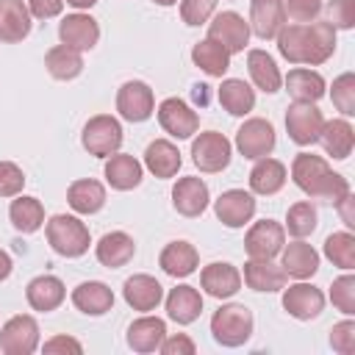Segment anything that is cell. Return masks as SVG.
I'll return each instance as SVG.
<instances>
[{"label": "cell", "mask_w": 355, "mask_h": 355, "mask_svg": "<svg viewBox=\"0 0 355 355\" xmlns=\"http://www.w3.org/2000/svg\"><path fill=\"white\" fill-rule=\"evenodd\" d=\"M80 144L94 158H108L122 147V125L111 114H97L83 125Z\"/></svg>", "instance_id": "5b68a950"}, {"label": "cell", "mask_w": 355, "mask_h": 355, "mask_svg": "<svg viewBox=\"0 0 355 355\" xmlns=\"http://www.w3.org/2000/svg\"><path fill=\"white\" fill-rule=\"evenodd\" d=\"M330 302L344 316H352L355 313V277L349 272L333 280V286H330Z\"/></svg>", "instance_id": "ee69618b"}, {"label": "cell", "mask_w": 355, "mask_h": 355, "mask_svg": "<svg viewBox=\"0 0 355 355\" xmlns=\"http://www.w3.org/2000/svg\"><path fill=\"white\" fill-rule=\"evenodd\" d=\"M283 8L294 22H313L322 11V0H283Z\"/></svg>", "instance_id": "681fc988"}, {"label": "cell", "mask_w": 355, "mask_h": 355, "mask_svg": "<svg viewBox=\"0 0 355 355\" xmlns=\"http://www.w3.org/2000/svg\"><path fill=\"white\" fill-rule=\"evenodd\" d=\"M280 255H283L280 266H283V272H286L288 277L308 280V277H313L316 269H319V252H316L311 244H305L302 239H297V241H291V244H283Z\"/></svg>", "instance_id": "44dd1931"}, {"label": "cell", "mask_w": 355, "mask_h": 355, "mask_svg": "<svg viewBox=\"0 0 355 355\" xmlns=\"http://www.w3.org/2000/svg\"><path fill=\"white\" fill-rule=\"evenodd\" d=\"M322 125H324V116L322 111L316 108V103H291L286 108V130H288V139L300 147H311L319 141V133H322Z\"/></svg>", "instance_id": "52a82bcc"}, {"label": "cell", "mask_w": 355, "mask_h": 355, "mask_svg": "<svg viewBox=\"0 0 355 355\" xmlns=\"http://www.w3.org/2000/svg\"><path fill=\"white\" fill-rule=\"evenodd\" d=\"M39 347V324L31 313H17L0 327V349L6 355H31Z\"/></svg>", "instance_id": "8fae6325"}, {"label": "cell", "mask_w": 355, "mask_h": 355, "mask_svg": "<svg viewBox=\"0 0 355 355\" xmlns=\"http://www.w3.org/2000/svg\"><path fill=\"white\" fill-rule=\"evenodd\" d=\"M116 111L128 122H144L155 111V94L144 80H125L116 92Z\"/></svg>", "instance_id": "7c38bea8"}, {"label": "cell", "mask_w": 355, "mask_h": 355, "mask_svg": "<svg viewBox=\"0 0 355 355\" xmlns=\"http://www.w3.org/2000/svg\"><path fill=\"white\" fill-rule=\"evenodd\" d=\"M216 97H219L222 108L230 116H247L255 108V92L241 78H225L219 92H216Z\"/></svg>", "instance_id": "8d00e7d4"}, {"label": "cell", "mask_w": 355, "mask_h": 355, "mask_svg": "<svg viewBox=\"0 0 355 355\" xmlns=\"http://www.w3.org/2000/svg\"><path fill=\"white\" fill-rule=\"evenodd\" d=\"M44 67L55 80H72L83 72V55L67 44H55L44 55Z\"/></svg>", "instance_id": "ab89813d"}, {"label": "cell", "mask_w": 355, "mask_h": 355, "mask_svg": "<svg viewBox=\"0 0 355 355\" xmlns=\"http://www.w3.org/2000/svg\"><path fill=\"white\" fill-rule=\"evenodd\" d=\"M324 258L333 261V266H338L344 272L355 269V236L349 230L330 233L324 239Z\"/></svg>", "instance_id": "60d3db41"}, {"label": "cell", "mask_w": 355, "mask_h": 355, "mask_svg": "<svg viewBox=\"0 0 355 355\" xmlns=\"http://www.w3.org/2000/svg\"><path fill=\"white\" fill-rule=\"evenodd\" d=\"M64 3L72 6V8H80V11H83V8H92L97 0H64Z\"/></svg>", "instance_id": "9f6ffc18"}, {"label": "cell", "mask_w": 355, "mask_h": 355, "mask_svg": "<svg viewBox=\"0 0 355 355\" xmlns=\"http://www.w3.org/2000/svg\"><path fill=\"white\" fill-rule=\"evenodd\" d=\"M153 3H155V6H175L178 0H153Z\"/></svg>", "instance_id": "6f0895ef"}, {"label": "cell", "mask_w": 355, "mask_h": 355, "mask_svg": "<svg viewBox=\"0 0 355 355\" xmlns=\"http://www.w3.org/2000/svg\"><path fill=\"white\" fill-rule=\"evenodd\" d=\"M200 263V252L194 244L189 241H169L161 255H158V266L169 275V277H189Z\"/></svg>", "instance_id": "4316f807"}, {"label": "cell", "mask_w": 355, "mask_h": 355, "mask_svg": "<svg viewBox=\"0 0 355 355\" xmlns=\"http://www.w3.org/2000/svg\"><path fill=\"white\" fill-rule=\"evenodd\" d=\"M319 144L324 147V153L336 161H344L352 155V147H355V128L347 122V119H330L322 125V133H319Z\"/></svg>", "instance_id": "1f68e13d"}, {"label": "cell", "mask_w": 355, "mask_h": 355, "mask_svg": "<svg viewBox=\"0 0 355 355\" xmlns=\"http://www.w3.org/2000/svg\"><path fill=\"white\" fill-rule=\"evenodd\" d=\"M103 172H105V180H108L111 189L130 191V189H136L141 183L144 166L133 155H128V153H114V155L105 158V169Z\"/></svg>", "instance_id": "484cf974"}, {"label": "cell", "mask_w": 355, "mask_h": 355, "mask_svg": "<svg viewBox=\"0 0 355 355\" xmlns=\"http://www.w3.org/2000/svg\"><path fill=\"white\" fill-rule=\"evenodd\" d=\"M122 297L133 311H155L164 300V286L153 275H130L122 286Z\"/></svg>", "instance_id": "d6986e66"}, {"label": "cell", "mask_w": 355, "mask_h": 355, "mask_svg": "<svg viewBox=\"0 0 355 355\" xmlns=\"http://www.w3.org/2000/svg\"><path fill=\"white\" fill-rule=\"evenodd\" d=\"M275 39L280 55L288 64L319 67L336 53V28L330 22H286Z\"/></svg>", "instance_id": "6da1fadb"}, {"label": "cell", "mask_w": 355, "mask_h": 355, "mask_svg": "<svg viewBox=\"0 0 355 355\" xmlns=\"http://www.w3.org/2000/svg\"><path fill=\"white\" fill-rule=\"evenodd\" d=\"M283 0H252L250 3V31L258 39H275L286 25Z\"/></svg>", "instance_id": "ffe728a7"}, {"label": "cell", "mask_w": 355, "mask_h": 355, "mask_svg": "<svg viewBox=\"0 0 355 355\" xmlns=\"http://www.w3.org/2000/svg\"><path fill=\"white\" fill-rule=\"evenodd\" d=\"M58 39H61V44L83 53L100 42V25L89 14H67L58 25Z\"/></svg>", "instance_id": "2e32d148"}, {"label": "cell", "mask_w": 355, "mask_h": 355, "mask_svg": "<svg viewBox=\"0 0 355 355\" xmlns=\"http://www.w3.org/2000/svg\"><path fill=\"white\" fill-rule=\"evenodd\" d=\"M67 202L75 214H97L105 205V186L94 178H80L72 180L67 189Z\"/></svg>", "instance_id": "f546056e"}, {"label": "cell", "mask_w": 355, "mask_h": 355, "mask_svg": "<svg viewBox=\"0 0 355 355\" xmlns=\"http://www.w3.org/2000/svg\"><path fill=\"white\" fill-rule=\"evenodd\" d=\"M191 61H194V67H200L211 78H222L230 69V53L222 44L211 42L208 36L191 47Z\"/></svg>", "instance_id": "f35d334b"}, {"label": "cell", "mask_w": 355, "mask_h": 355, "mask_svg": "<svg viewBox=\"0 0 355 355\" xmlns=\"http://www.w3.org/2000/svg\"><path fill=\"white\" fill-rule=\"evenodd\" d=\"M316 225H319V214H316V205L311 200H300L286 211V230L294 239L311 236L316 230Z\"/></svg>", "instance_id": "b9f144b4"}, {"label": "cell", "mask_w": 355, "mask_h": 355, "mask_svg": "<svg viewBox=\"0 0 355 355\" xmlns=\"http://www.w3.org/2000/svg\"><path fill=\"white\" fill-rule=\"evenodd\" d=\"M247 72H250L252 83L266 94H275L283 86V75L266 50H250L247 53Z\"/></svg>", "instance_id": "e575fe53"}, {"label": "cell", "mask_w": 355, "mask_h": 355, "mask_svg": "<svg viewBox=\"0 0 355 355\" xmlns=\"http://www.w3.org/2000/svg\"><path fill=\"white\" fill-rule=\"evenodd\" d=\"M166 336V322L161 316H139L128 327V347L133 352H155Z\"/></svg>", "instance_id": "f1b7e54d"}, {"label": "cell", "mask_w": 355, "mask_h": 355, "mask_svg": "<svg viewBox=\"0 0 355 355\" xmlns=\"http://www.w3.org/2000/svg\"><path fill=\"white\" fill-rule=\"evenodd\" d=\"M327 22L336 31L355 28V0H330L327 3Z\"/></svg>", "instance_id": "f6af8a7d"}, {"label": "cell", "mask_w": 355, "mask_h": 355, "mask_svg": "<svg viewBox=\"0 0 355 355\" xmlns=\"http://www.w3.org/2000/svg\"><path fill=\"white\" fill-rule=\"evenodd\" d=\"M42 349H44L47 355H55V352H72V355H80V352H83L80 341L72 338V336H53V338H47V341L42 344Z\"/></svg>", "instance_id": "816d5d0a"}, {"label": "cell", "mask_w": 355, "mask_h": 355, "mask_svg": "<svg viewBox=\"0 0 355 355\" xmlns=\"http://www.w3.org/2000/svg\"><path fill=\"white\" fill-rule=\"evenodd\" d=\"M286 164L277 161V158H258L255 166L250 169V191L252 194H261V197H269V194H277L283 186H286Z\"/></svg>", "instance_id": "cb8c5ba5"}, {"label": "cell", "mask_w": 355, "mask_h": 355, "mask_svg": "<svg viewBox=\"0 0 355 355\" xmlns=\"http://www.w3.org/2000/svg\"><path fill=\"white\" fill-rule=\"evenodd\" d=\"M8 219L14 225V230L19 233H36L44 225V205L36 197H25L17 194L8 205Z\"/></svg>", "instance_id": "74e56055"}, {"label": "cell", "mask_w": 355, "mask_h": 355, "mask_svg": "<svg viewBox=\"0 0 355 355\" xmlns=\"http://www.w3.org/2000/svg\"><path fill=\"white\" fill-rule=\"evenodd\" d=\"M25 300H28V305L33 311L47 313V311H55L67 300V288H64V283L55 275H39V277H33L28 283Z\"/></svg>", "instance_id": "d4e9b609"}, {"label": "cell", "mask_w": 355, "mask_h": 355, "mask_svg": "<svg viewBox=\"0 0 355 355\" xmlns=\"http://www.w3.org/2000/svg\"><path fill=\"white\" fill-rule=\"evenodd\" d=\"M64 8V0H28V11L36 19H53Z\"/></svg>", "instance_id": "f5cc1de1"}, {"label": "cell", "mask_w": 355, "mask_h": 355, "mask_svg": "<svg viewBox=\"0 0 355 355\" xmlns=\"http://www.w3.org/2000/svg\"><path fill=\"white\" fill-rule=\"evenodd\" d=\"M330 347L341 355H352L355 352V322L352 319H344L338 324H333L330 330Z\"/></svg>", "instance_id": "c3c4849f"}, {"label": "cell", "mask_w": 355, "mask_h": 355, "mask_svg": "<svg viewBox=\"0 0 355 355\" xmlns=\"http://www.w3.org/2000/svg\"><path fill=\"white\" fill-rule=\"evenodd\" d=\"M208 200H211V191H208L202 178L189 175V178H180L172 186V205L180 216H189V219L200 216L208 208Z\"/></svg>", "instance_id": "e0dca14e"}, {"label": "cell", "mask_w": 355, "mask_h": 355, "mask_svg": "<svg viewBox=\"0 0 355 355\" xmlns=\"http://www.w3.org/2000/svg\"><path fill=\"white\" fill-rule=\"evenodd\" d=\"M214 214L227 227H244L255 216V197L244 189H227L214 202Z\"/></svg>", "instance_id": "9a60e30c"}, {"label": "cell", "mask_w": 355, "mask_h": 355, "mask_svg": "<svg viewBox=\"0 0 355 355\" xmlns=\"http://www.w3.org/2000/svg\"><path fill=\"white\" fill-rule=\"evenodd\" d=\"M200 286L205 294H211L216 300H227L241 288V272L227 261H214V263L202 266Z\"/></svg>", "instance_id": "ac0fdd59"}, {"label": "cell", "mask_w": 355, "mask_h": 355, "mask_svg": "<svg viewBox=\"0 0 355 355\" xmlns=\"http://www.w3.org/2000/svg\"><path fill=\"white\" fill-rule=\"evenodd\" d=\"M286 92L291 94L294 103H316L324 94V78L316 69H305L297 67L286 75Z\"/></svg>", "instance_id": "d590c367"}, {"label": "cell", "mask_w": 355, "mask_h": 355, "mask_svg": "<svg viewBox=\"0 0 355 355\" xmlns=\"http://www.w3.org/2000/svg\"><path fill=\"white\" fill-rule=\"evenodd\" d=\"M291 180L300 191H305L311 200L322 202H341L349 194V183L344 175L333 172L330 164L322 155L313 153H297L291 161Z\"/></svg>", "instance_id": "7a4b0ae2"}, {"label": "cell", "mask_w": 355, "mask_h": 355, "mask_svg": "<svg viewBox=\"0 0 355 355\" xmlns=\"http://www.w3.org/2000/svg\"><path fill=\"white\" fill-rule=\"evenodd\" d=\"M202 313V294L194 286H175L166 294V316L178 324H191Z\"/></svg>", "instance_id": "4dcf8cb0"}, {"label": "cell", "mask_w": 355, "mask_h": 355, "mask_svg": "<svg viewBox=\"0 0 355 355\" xmlns=\"http://www.w3.org/2000/svg\"><path fill=\"white\" fill-rule=\"evenodd\" d=\"M236 150L250 161L269 155L275 150V125L263 116L244 119V125L236 130Z\"/></svg>", "instance_id": "9c48e42d"}, {"label": "cell", "mask_w": 355, "mask_h": 355, "mask_svg": "<svg viewBox=\"0 0 355 355\" xmlns=\"http://www.w3.org/2000/svg\"><path fill=\"white\" fill-rule=\"evenodd\" d=\"M158 349L164 355H194L197 352V344L186 333H178V336H164V341H161Z\"/></svg>", "instance_id": "f907efd6"}, {"label": "cell", "mask_w": 355, "mask_h": 355, "mask_svg": "<svg viewBox=\"0 0 355 355\" xmlns=\"http://www.w3.org/2000/svg\"><path fill=\"white\" fill-rule=\"evenodd\" d=\"M283 244H286V227L275 219H261V222L250 225V230L244 236V250L255 261H275V255H280Z\"/></svg>", "instance_id": "ba28073f"}, {"label": "cell", "mask_w": 355, "mask_h": 355, "mask_svg": "<svg viewBox=\"0 0 355 355\" xmlns=\"http://www.w3.org/2000/svg\"><path fill=\"white\" fill-rule=\"evenodd\" d=\"M208 39L222 44L230 55L241 53L250 42V22H244V17L236 14V11H219L208 22Z\"/></svg>", "instance_id": "4fadbf2b"}, {"label": "cell", "mask_w": 355, "mask_h": 355, "mask_svg": "<svg viewBox=\"0 0 355 355\" xmlns=\"http://www.w3.org/2000/svg\"><path fill=\"white\" fill-rule=\"evenodd\" d=\"M216 11V0H180V17L186 25H205Z\"/></svg>", "instance_id": "bcb514c9"}, {"label": "cell", "mask_w": 355, "mask_h": 355, "mask_svg": "<svg viewBox=\"0 0 355 355\" xmlns=\"http://www.w3.org/2000/svg\"><path fill=\"white\" fill-rule=\"evenodd\" d=\"M25 172L14 161H0V197H17L22 194Z\"/></svg>", "instance_id": "7dc6e473"}, {"label": "cell", "mask_w": 355, "mask_h": 355, "mask_svg": "<svg viewBox=\"0 0 355 355\" xmlns=\"http://www.w3.org/2000/svg\"><path fill=\"white\" fill-rule=\"evenodd\" d=\"M230 155H233V144L225 133L219 130H202L194 141H191V161L200 172H222L227 169L230 164Z\"/></svg>", "instance_id": "8992f818"}, {"label": "cell", "mask_w": 355, "mask_h": 355, "mask_svg": "<svg viewBox=\"0 0 355 355\" xmlns=\"http://www.w3.org/2000/svg\"><path fill=\"white\" fill-rule=\"evenodd\" d=\"M252 327H255L252 311L247 305H241V302L222 305L211 316V336L222 347H241V344H247L250 336H252Z\"/></svg>", "instance_id": "277c9868"}, {"label": "cell", "mask_w": 355, "mask_h": 355, "mask_svg": "<svg viewBox=\"0 0 355 355\" xmlns=\"http://www.w3.org/2000/svg\"><path fill=\"white\" fill-rule=\"evenodd\" d=\"M11 266H14V263H11V255H8L6 250H0V283L11 275Z\"/></svg>", "instance_id": "11a10c76"}, {"label": "cell", "mask_w": 355, "mask_h": 355, "mask_svg": "<svg viewBox=\"0 0 355 355\" xmlns=\"http://www.w3.org/2000/svg\"><path fill=\"white\" fill-rule=\"evenodd\" d=\"M352 202H355V200H352V194H347V197H344L341 202H336V208L341 211V216H344V225H347V227H355V214H352Z\"/></svg>", "instance_id": "db71d44e"}, {"label": "cell", "mask_w": 355, "mask_h": 355, "mask_svg": "<svg viewBox=\"0 0 355 355\" xmlns=\"http://www.w3.org/2000/svg\"><path fill=\"white\" fill-rule=\"evenodd\" d=\"M158 114V125L172 136V139H191L200 130V116L197 111L180 100V97H166L161 100V105L155 108Z\"/></svg>", "instance_id": "30bf717a"}, {"label": "cell", "mask_w": 355, "mask_h": 355, "mask_svg": "<svg viewBox=\"0 0 355 355\" xmlns=\"http://www.w3.org/2000/svg\"><path fill=\"white\" fill-rule=\"evenodd\" d=\"M333 105L344 114V116H355V72H344L333 80Z\"/></svg>", "instance_id": "7bdbcfd3"}, {"label": "cell", "mask_w": 355, "mask_h": 355, "mask_svg": "<svg viewBox=\"0 0 355 355\" xmlns=\"http://www.w3.org/2000/svg\"><path fill=\"white\" fill-rule=\"evenodd\" d=\"M283 308L288 311V316H294L300 322H311L324 311V294L313 283L300 280L288 288L283 286Z\"/></svg>", "instance_id": "5bb4252c"}, {"label": "cell", "mask_w": 355, "mask_h": 355, "mask_svg": "<svg viewBox=\"0 0 355 355\" xmlns=\"http://www.w3.org/2000/svg\"><path fill=\"white\" fill-rule=\"evenodd\" d=\"M31 11L22 0H0V42L17 44L31 33Z\"/></svg>", "instance_id": "603a6c76"}, {"label": "cell", "mask_w": 355, "mask_h": 355, "mask_svg": "<svg viewBox=\"0 0 355 355\" xmlns=\"http://www.w3.org/2000/svg\"><path fill=\"white\" fill-rule=\"evenodd\" d=\"M44 233H47V244L58 255H64V258H80V255L89 252L92 233L86 227V222H80L72 214H55V216H50L47 225H44Z\"/></svg>", "instance_id": "3957f363"}, {"label": "cell", "mask_w": 355, "mask_h": 355, "mask_svg": "<svg viewBox=\"0 0 355 355\" xmlns=\"http://www.w3.org/2000/svg\"><path fill=\"white\" fill-rule=\"evenodd\" d=\"M288 275L283 272V266H277L275 261H255L250 258L244 263V283L252 288V291H280L286 286Z\"/></svg>", "instance_id": "836d02e7"}, {"label": "cell", "mask_w": 355, "mask_h": 355, "mask_svg": "<svg viewBox=\"0 0 355 355\" xmlns=\"http://www.w3.org/2000/svg\"><path fill=\"white\" fill-rule=\"evenodd\" d=\"M94 255H97V261H100L103 266L119 269V266H125V263L136 255V241H133L125 230H111V233H105V236L97 241Z\"/></svg>", "instance_id": "83f0119b"}, {"label": "cell", "mask_w": 355, "mask_h": 355, "mask_svg": "<svg viewBox=\"0 0 355 355\" xmlns=\"http://www.w3.org/2000/svg\"><path fill=\"white\" fill-rule=\"evenodd\" d=\"M183 158H180V150L169 141V139H155L147 144L144 150V166L155 175V178H175L178 169H180Z\"/></svg>", "instance_id": "d6a6232c"}, {"label": "cell", "mask_w": 355, "mask_h": 355, "mask_svg": "<svg viewBox=\"0 0 355 355\" xmlns=\"http://www.w3.org/2000/svg\"><path fill=\"white\" fill-rule=\"evenodd\" d=\"M72 305L86 316H103L114 308V291L103 280H86L72 288Z\"/></svg>", "instance_id": "7402d4cb"}]
</instances>
